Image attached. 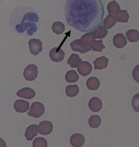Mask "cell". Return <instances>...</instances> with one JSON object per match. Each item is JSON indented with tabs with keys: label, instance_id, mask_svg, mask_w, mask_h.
<instances>
[{
	"label": "cell",
	"instance_id": "cell-9",
	"mask_svg": "<svg viewBox=\"0 0 139 147\" xmlns=\"http://www.w3.org/2000/svg\"><path fill=\"white\" fill-rule=\"evenodd\" d=\"M78 71L82 76H87L92 71V65L87 61H82L78 67Z\"/></svg>",
	"mask_w": 139,
	"mask_h": 147
},
{
	"label": "cell",
	"instance_id": "cell-10",
	"mask_svg": "<svg viewBox=\"0 0 139 147\" xmlns=\"http://www.w3.org/2000/svg\"><path fill=\"white\" fill-rule=\"evenodd\" d=\"M14 108L16 112L23 113L29 110V102L22 100H17L14 104Z\"/></svg>",
	"mask_w": 139,
	"mask_h": 147
},
{
	"label": "cell",
	"instance_id": "cell-14",
	"mask_svg": "<svg viewBox=\"0 0 139 147\" xmlns=\"http://www.w3.org/2000/svg\"><path fill=\"white\" fill-rule=\"evenodd\" d=\"M113 44L117 48H123L126 46L127 41L124 35L121 33H118L113 37Z\"/></svg>",
	"mask_w": 139,
	"mask_h": 147
},
{
	"label": "cell",
	"instance_id": "cell-8",
	"mask_svg": "<svg viewBox=\"0 0 139 147\" xmlns=\"http://www.w3.org/2000/svg\"><path fill=\"white\" fill-rule=\"evenodd\" d=\"M53 130V125L50 121H44L38 125V131L42 135H48Z\"/></svg>",
	"mask_w": 139,
	"mask_h": 147
},
{
	"label": "cell",
	"instance_id": "cell-4",
	"mask_svg": "<svg viewBox=\"0 0 139 147\" xmlns=\"http://www.w3.org/2000/svg\"><path fill=\"white\" fill-rule=\"evenodd\" d=\"M45 111V107L42 103L39 102H35L32 103L31 109L28 113L29 116L35 118H39L43 115Z\"/></svg>",
	"mask_w": 139,
	"mask_h": 147
},
{
	"label": "cell",
	"instance_id": "cell-25",
	"mask_svg": "<svg viewBox=\"0 0 139 147\" xmlns=\"http://www.w3.org/2000/svg\"><path fill=\"white\" fill-rule=\"evenodd\" d=\"M94 33L96 38L102 39L105 38V37L107 36L108 31L107 29L105 27L100 26V27H99L96 29L94 31Z\"/></svg>",
	"mask_w": 139,
	"mask_h": 147
},
{
	"label": "cell",
	"instance_id": "cell-7",
	"mask_svg": "<svg viewBox=\"0 0 139 147\" xmlns=\"http://www.w3.org/2000/svg\"><path fill=\"white\" fill-rule=\"evenodd\" d=\"M65 52L60 48H52L50 52V58L52 61L56 63L63 61L65 58Z\"/></svg>",
	"mask_w": 139,
	"mask_h": 147
},
{
	"label": "cell",
	"instance_id": "cell-12",
	"mask_svg": "<svg viewBox=\"0 0 139 147\" xmlns=\"http://www.w3.org/2000/svg\"><path fill=\"white\" fill-rule=\"evenodd\" d=\"M70 143L73 146H82L85 143V138H84V136L80 134H75L71 136Z\"/></svg>",
	"mask_w": 139,
	"mask_h": 147
},
{
	"label": "cell",
	"instance_id": "cell-16",
	"mask_svg": "<svg viewBox=\"0 0 139 147\" xmlns=\"http://www.w3.org/2000/svg\"><path fill=\"white\" fill-rule=\"evenodd\" d=\"M109 63V60L105 56H101L98 58L94 61V65L96 70H101V69L107 68Z\"/></svg>",
	"mask_w": 139,
	"mask_h": 147
},
{
	"label": "cell",
	"instance_id": "cell-30",
	"mask_svg": "<svg viewBox=\"0 0 139 147\" xmlns=\"http://www.w3.org/2000/svg\"><path fill=\"white\" fill-rule=\"evenodd\" d=\"M48 146V142L46 139L39 137L35 138L33 143V146L34 147H46Z\"/></svg>",
	"mask_w": 139,
	"mask_h": 147
},
{
	"label": "cell",
	"instance_id": "cell-11",
	"mask_svg": "<svg viewBox=\"0 0 139 147\" xmlns=\"http://www.w3.org/2000/svg\"><path fill=\"white\" fill-rule=\"evenodd\" d=\"M88 106L90 109L93 112H99L103 108V103L100 98L97 97H93L90 100Z\"/></svg>",
	"mask_w": 139,
	"mask_h": 147
},
{
	"label": "cell",
	"instance_id": "cell-6",
	"mask_svg": "<svg viewBox=\"0 0 139 147\" xmlns=\"http://www.w3.org/2000/svg\"><path fill=\"white\" fill-rule=\"evenodd\" d=\"M29 46L31 53L33 55L36 56L42 52V42L38 39H31L29 41Z\"/></svg>",
	"mask_w": 139,
	"mask_h": 147
},
{
	"label": "cell",
	"instance_id": "cell-26",
	"mask_svg": "<svg viewBox=\"0 0 139 147\" xmlns=\"http://www.w3.org/2000/svg\"><path fill=\"white\" fill-rule=\"evenodd\" d=\"M88 123L92 128H97L101 125V119L98 115H92L90 117Z\"/></svg>",
	"mask_w": 139,
	"mask_h": 147
},
{
	"label": "cell",
	"instance_id": "cell-24",
	"mask_svg": "<svg viewBox=\"0 0 139 147\" xmlns=\"http://www.w3.org/2000/svg\"><path fill=\"white\" fill-rule=\"evenodd\" d=\"M65 80L69 83H75L78 82L79 80V76L76 71H69L66 73L65 75Z\"/></svg>",
	"mask_w": 139,
	"mask_h": 147
},
{
	"label": "cell",
	"instance_id": "cell-2",
	"mask_svg": "<svg viewBox=\"0 0 139 147\" xmlns=\"http://www.w3.org/2000/svg\"><path fill=\"white\" fill-rule=\"evenodd\" d=\"M13 22H16L14 29L18 33L22 35L31 36L38 29L39 26V18L31 7H18L12 14Z\"/></svg>",
	"mask_w": 139,
	"mask_h": 147
},
{
	"label": "cell",
	"instance_id": "cell-18",
	"mask_svg": "<svg viewBox=\"0 0 139 147\" xmlns=\"http://www.w3.org/2000/svg\"><path fill=\"white\" fill-rule=\"evenodd\" d=\"M126 37L130 42H136L139 40V31L135 29H130L126 32Z\"/></svg>",
	"mask_w": 139,
	"mask_h": 147
},
{
	"label": "cell",
	"instance_id": "cell-20",
	"mask_svg": "<svg viewBox=\"0 0 139 147\" xmlns=\"http://www.w3.org/2000/svg\"><path fill=\"white\" fill-rule=\"evenodd\" d=\"M52 31L54 33H56V35H61V34L63 33V32L65 30V24L60 21L55 22L52 24Z\"/></svg>",
	"mask_w": 139,
	"mask_h": 147
},
{
	"label": "cell",
	"instance_id": "cell-22",
	"mask_svg": "<svg viewBox=\"0 0 139 147\" xmlns=\"http://www.w3.org/2000/svg\"><path fill=\"white\" fill-rule=\"evenodd\" d=\"M107 10L110 14L115 15L116 16L117 13L120 11V7L115 1H112L108 3Z\"/></svg>",
	"mask_w": 139,
	"mask_h": 147
},
{
	"label": "cell",
	"instance_id": "cell-13",
	"mask_svg": "<svg viewBox=\"0 0 139 147\" xmlns=\"http://www.w3.org/2000/svg\"><path fill=\"white\" fill-rule=\"evenodd\" d=\"M16 95L20 98H23L25 99H32L35 96V92L33 90L29 88H24L22 89L18 90L16 93Z\"/></svg>",
	"mask_w": 139,
	"mask_h": 147
},
{
	"label": "cell",
	"instance_id": "cell-31",
	"mask_svg": "<svg viewBox=\"0 0 139 147\" xmlns=\"http://www.w3.org/2000/svg\"><path fill=\"white\" fill-rule=\"evenodd\" d=\"M132 105L136 112H139V94H135L132 100Z\"/></svg>",
	"mask_w": 139,
	"mask_h": 147
},
{
	"label": "cell",
	"instance_id": "cell-17",
	"mask_svg": "<svg viewBox=\"0 0 139 147\" xmlns=\"http://www.w3.org/2000/svg\"><path fill=\"white\" fill-rule=\"evenodd\" d=\"M86 86L90 90H96L100 87V82L96 77H90L86 82Z\"/></svg>",
	"mask_w": 139,
	"mask_h": 147
},
{
	"label": "cell",
	"instance_id": "cell-28",
	"mask_svg": "<svg viewBox=\"0 0 139 147\" xmlns=\"http://www.w3.org/2000/svg\"><path fill=\"white\" fill-rule=\"evenodd\" d=\"M81 39L92 47V45L94 41V39H96L94 33L93 31V32H90V33H86L85 35H84L82 37V38Z\"/></svg>",
	"mask_w": 139,
	"mask_h": 147
},
{
	"label": "cell",
	"instance_id": "cell-5",
	"mask_svg": "<svg viewBox=\"0 0 139 147\" xmlns=\"http://www.w3.org/2000/svg\"><path fill=\"white\" fill-rule=\"evenodd\" d=\"M38 75V69L36 65H29L24 69L23 72V76L27 81L32 82L37 78Z\"/></svg>",
	"mask_w": 139,
	"mask_h": 147
},
{
	"label": "cell",
	"instance_id": "cell-29",
	"mask_svg": "<svg viewBox=\"0 0 139 147\" xmlns=\"http://www.w3.org/2000/svg\"><path fill=\"white\" fill-rule=\"evenodd\" d=\"M105 48V46L103 44L102 40L94 41L92 45V50L95 52H102L103 49Z\"/></svg>",
	"mask_w": 139,
	"mask_h": 147
},
{
	"label": "cell",
	"instance_id": "cell-19",
	"mask_svg": "<svg viewBox=\"0 0 139 147\" xmlns=\"http://www.w3.org/2000/svg\"><path fill=\"white\" fill-rule=\"evenodd\" d=\"M116 22H117V19L115 18V16H113V15L109 14L106 17V18L103 21V24H104V27L106 28L107 29H111V28L115 25Z\"/></svg>",
	"mask_w": 139,
	"mask_h": 147
},
{
	"label": "cell",
	"instance_id": "cell-32",
	"mask_svg": "<svg viewBox=\"0 0 139 147\" xmlns=\"http://www.w3.org/2000/svg\"><path fill=\"white\" fill-rule=\"evenodd\" d=\"M132 77L135 82L139 83V65H136L133 69Z\"/></svg>",
	"mask_w": 139,
	"mask_h": 147
},
{
	"label": "cell",
	"instance_id": "cell-27",
	"mask_svg": "<svg viewBox=\"0 0 139 147\" xmlns=\"http://www.w3.org/2000/svg\"><path fill=\"white\" fill-rule=\"evenodd\" d=\"M116 19L118 22H127L129 20V14L126 10H120L116 15Z\"/></svg>",
	"mask_w": 139,
	"mask_h": 147
},
{
	"label": "cell",
	"instance_id": "cell-1",
	"mask_svg": "<svg viewBox=\"0 0 139 147\" xmlns=\"http://www.w3.org/2000/svg\"><path fill=\"white\" fill-rule=\"evenodd\" d=\"M65 14L69 26L88 33L103 24L104 6L101 0H67Z\"/></svg>",
	"mask_w": 139,
	"mask_h": 147
},
{
	"label": "cell",
	"instance_id": "cell-23",
	"mask_svg": "<svg viewBox=\"0 0 139 147\" xmlns=\"http://www.w3.org/2000/svg\"><path fill=\"white\" fill-rule=\"evenodd\" d=\"M79 87L77 85H72V86H68L66 88V94L67 96L73 98L77 96L79 93Z\"/></svg>",
	"mask_w": 139,
	"mask_h": 147
},
{
	"label": "cell",
	"instance_id": "cell-3",
	"mask_svg": "<svg viewBox=\"0 0 139 147\" xmlns=\"http://www.w3.org/2000/svg\"><path fill=\"white\" fill-rule=\"evenodd\" d=\"M71 47L73 51L81 52L82 54L86 53L92 50V47L82 39H76L71 43Z\"/></svg>",
	"mask_w": 139,
	"mask_h": 147
},
{
	"label": "cell",
	"instance_id": "cell-33",
	"mask_svg": "<svg viewBox=\"0 0 139 147\" xmlns=\"http://www.w3.org/2000/svg\"><path fill=\"white\" fill-rule=\"evenodd\" d=\"M0 146H3V147L6 146V144H5V141L3 140L2 138H0Z\"/></svg>",
	"mask_w": 139,
	"mask_h": 147
},
{
	"label": "cell",
	"instance_id": "cell-15",
	"mask_svg": "<svg viewBox=\"0 0 139 147\" xmlns=\"http://www.w3.org/2000/svg\"><path fill=\"white\" fill-rule=\"evenodd\" d=\"M38 132V127L35 124H33L27 128L24 136L27 140H32L37 135Z\"/></svg>",
	"mask_w": 139,
	"mask_h": 147
},
{
	"label": "cell",
	"instance_id": "cell-21",
	"mask_svg": "<svg viewBox=\"0 0 139 147\" xmlns=\"http://www.w3.org/2000/svg\"><path fill=\"white\" fill-rule=\"evenodd\" d=\"M81 62H82V59L80 58V56H79L78 54H71L70 57L69 58L67 63L70 65V67L75 68V67H78Z\"/></svg>",
	"mask_w": 139,
	"mask_h": 147
}]
</instances>
